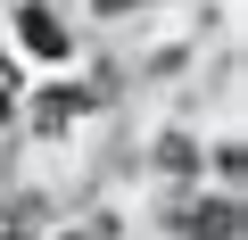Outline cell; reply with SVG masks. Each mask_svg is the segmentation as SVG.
I'll return each instance as SVG.
<instances>
[{"mask_svg": "<svg viewBox=\"0 0 248 240\" xmlns=\"http://www.w3.org/2000/svg\"><path fill=\"white\" fill-rule=\"evenodd\" d=\"M25 50H42V58H66V25L42 9V0H33V9H25Z\"/></svg>", "mask_w": 248, "mask_h": 240, "instance_id": "1", "label": "cell"}, {"mask_svg": "<svg viewBox=\"0 0 248 240\" xmlns=\"http://www.w3.org/2000/svg\"><path fill=\"white\" fill-rule=\"evenodd\" d=\"M190 240H240V207H232V199H215V207H199V224H190Z\"/></svg>", "mask_w": 248, "mask_h": 240, "instance_id": "2", "label": "cell"}, {"mask_svg": "<svg viewBox=\"0 0 248 240\" xmlns=\"http://www.w3.org/2000/svg\"><path fill=\"white\" fill-rule=\"evenodd\" d=\"M75 108H83L75 91H42V108H33V125H42V133H66V125H75Z\"/></svg>", "mask_w": 248, "mask_h": 240, "instance_id": "3", "label": "cell"}, {"mask_svg": "<svg viewBox=\"0 0 248 240\" xmlns=\"http://www.w3.org/2000/svg\"><path fill=\"white\" fill-rule=\"evenodd\" d=\"M9 108H17V75L0 66V116H9Z\"/></svg>", "mask_w": 248, "mask_h": 240, "instance_id": "4", "label": "cell"}, {"mask_svg": "<svg viewBox=\"0 0 248 240\" xmlns=\"http://www.w3.org/2000/svg\"><path fill=\"white\" fill-rule=\"evenodd\" d=\"M66 240H108V224H91V232H66Z\"/></svg>", "mask_w": 248, "mask_h": 240, "instance_id": "5", "label": "cell"}, {"mask_svg": "<svg viewBox=\"0 0 248 240\" xmlns=\"http://www.w3.org/2000/svg\"><path fill=\"white\" fill-rule=\"evenodd\" d=\"M0 240H17V224H0Z\"/></svg>", "mask_w": 248, "mask_h": 240, "instance_id": "6", "label": "cell"}, {"mask_svg": "<svg viewBox=\"0 0 248 240\" xmlns=\"http://www.w3.org/2000/svg\"><path fill=\"white\" fill-rule=\"evenodd\" d=\"M99 9H124V0H99Z\"/></svg>", "mask_w": 248, "mask_h": 240, "instance_id": "7", "label": "cell"}]
</instances>
